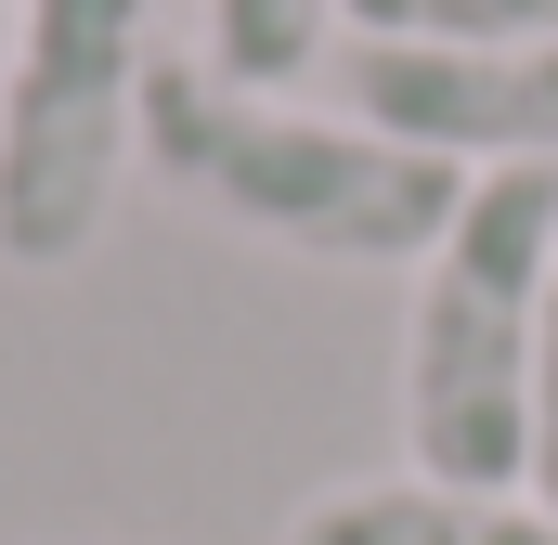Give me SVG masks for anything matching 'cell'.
<instances>
[{
  "instance_id": "cell-2",
  "label": "cell",
  "mask_w": 558,
  "mask_h": 545,
  "mask_svg": "<svg viewBox=\"0 0 558 545\" xmlns=\"http://www.w3.org/2000/svg\"><path fill=\"white\" fill-rule=\"evenodd\" d=\"M546 272H558V169H468V208L416 261V312H403V455H416V481L533 494Z\"/></svg>"
},
{
  "instance_id": "cell-1",
  "label": "cell",
  "mask_w": 558,
  "mask_h": 545,
  "mask_svg": "<svg viewBox=\"0 0 558 545\" xmlns=\"http://www.w3.org/2000/svg\"><path fill=\"white\" fill-rule=\"evenodd\" d=\"M143 169L169 195H195L208 221H234L260 247H299V261H338V272L428 261L441 221L468 208V169L364 131V118L247 92L208 52H156V78H143Z\"/></svg>"
},
{
  "instance_id": "cell-8",
  "label": "cell",
  "mask_w": 558,
  "mask_h": 545,
  "mask_svg": "<svg viewBox=\"0 0 558 545\" xmlns=\"http://www.w3.org/2000/svg\"><path fill=\"white\" fill-rule=\"evenodd\" d=\"M533 507L558 520V272H546V338H533Z\"/></svg>"
},
{
  "instance_id": "cell-7",
  "label": "cell",
  "mask_w": 558,
  "mask_h": 545,
  "mask_svg": "<svg viewBox=\"0 0 558 545\" xmlns=\"http://www.w3.org/2000/svg\"><path fill=\"white\" fill-rule=\"evenodd\" d=\"M338 52V0H208V65L247 78V92H286Z\"/></svg>"
},
{
  "instance_id": "cell-4",
  "label": "cell",
  "mask_w": 558,
  "mask_h": 545,
  "mask_svg": "<svg viewBox=\"0 0 558 545\" xmlns=\"http://www.w3.org/2000/svg\"><path fill=\"white\" fill-rule=\"evenodd\" d=\"M338 118L416 143L441 169H558V39L546 52H403V39H338L325 52Z\"/></svg>"
},
{
  "instance_id": "cell-6",
  "label": "cell",
  "mask_w": 558,
  "mask_h": 545,
  "mask_svg": "<svg viewBox=\"0 0 558 545\" xmlns=\"http://www.w3.org/2000/svg\"><path fill=\"white\" fill-rule=\"evenodd\" d=\"M338 39H403V52H546L558 0H338Z\"/></svg>"
},
{
  "instance_id": "cell-9",
  "label": "cell",
  "mask_w": 558,
  "mask_h": 545,
  "mask_svg": "<svg viewBox=\"0 0 558 545\" xmlns=\"http://www.w3.org/2000/svg\"><path fill=\"white\" fill-rule=\"evenodd\" d=\"M0 65H13V0H0Z\"/></svg>"
},
{
  "instance_id": "cell-3",
  "label": "cell",
  "mask_w": 558,
  "mask_h": 545,
  "mask_svg": "<svg viewBox=\"0 0 558 545\" xmlns=\"http://www.w3.org/2000/svg\"><path fill=\"white\" fill-rule=\"evenodd\" d=\"M143 78H156V0H13L0 65V261L65 272L118 221L143 169Z\"/></svg>"
},
{
  "instance_id": "cell-5",
  "label": "cell",
  "mask_w": 558,
  "mask_h": 545,
  "mask_svg": "<svg viewBox=\"0 0 558 545\" xmlns=\"http://www.w3.org/2000/svg\"><path fill=\"white\" fill-rule=\"evenodd\" d=\"M286 545H558V520L533 494H468V481H338L312 494Z\"/></svg>"
}]
</instances>
